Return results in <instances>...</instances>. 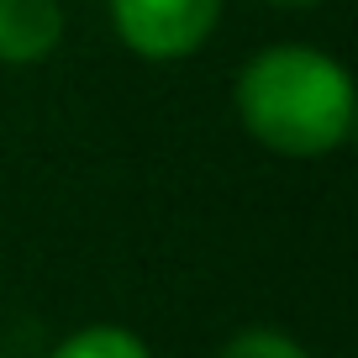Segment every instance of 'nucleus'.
Listing matches in <instances>:
<instances>
[{
  "label": "nucleus",
  "mask_w": 358,
  "mask_h": 358,
  "mask_svg": "<svg viewBox=\"0 0 358 358\" xmlns=\"http://www.w3.org/2000/svg\"><path fill=\"white\" fill-rule=\"evenodd\" d=\"M237 122L280 158H327L353 132V79L311 43H268L243 64L232 90Z\"/></svg>",
  "instance_id": "f257e3e1"
},
{
  "label": "nucleus",
  "mask_w": 358,
  "mask_h": 358,
  "mask_svg": "<svg viewBox=\"0 0 358 358\" xmlns=\"http://www.w3.org/2000/svg\"><path fill=\"white\" fill-rule=\"evenodd\" d=\"M268 6H285V11H306V6H322V0H268Z\"/></svg>",
  "instance_id": "423d86ee"
},
{
  "label": "nucleus",
  "mask_w": 358,
  "mask_h": 358,
  "mask_svg": "<svg viewBox=\"0 0 358 358\" xmlns=\"http://www.w3.org/2000/svg\"><path fill=\"white\" fill-rule=\"evenodd\" d=\"M48 358H153L148 343L122 322H90V327H74L69 337H58Z\"/></svg>",
  "instance_id": "20e7f679"
},
{
  "label": "nucleus",
  "mask_w": 358,
  "mask_h": 358,
  "mask_svg": "<svg viewBox=\"0 0 358 358\" xmlns=\"http://www.w3.org/2000/svg\"><path fill=\"white\" fill-rule=\"evenodd\" d=\"M106 6L116 37L148 64H179L201 53L222 22V0H106Z\"/></svg>",
  "instance_id": "f03ea898"
},
{
  "label": "nucleus",
  "mask_w": 358,
  "mask_h": 358,
  "mask_svg": "<svg viewBox=\"0 0 358 358\" xmlns=\"http://www.w3.org/2000/svg\"><path fill=\"white\" fill-rule=\"evenodd\" d=\"M216 358H311V353L280 327H243L216 348Z\"/></svg>",
  "instance_id": "39448f33"
},
{
  "label": "nucleus",
  "mask_w": 358,
  "mask_h": 358,
  "mask_svg": "<svg viewBox=\"0 0 358 358\" xmlns=\"http://www.w3.org/2000/svg\"><path fill=\"white\" fill-rule=\"evenodd\" d=\"M64 0H0V64L32 69L64 43Z\"/></svg>",
  "instance_id": "7ed1b4c3"
}]
</instances>
